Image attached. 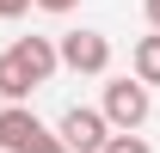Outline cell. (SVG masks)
Instances as JSON below:
<instances>
[{"label":"cell","instance_id":"obj_10","mask_svg":"<svg viewBox=\"0 0 160 153\" xmlns=\"http://www.w3.org/2000/svg\"><path fill=\"white\" fill-rule=\"evenodd\" d=\"M31 6H37V0H0V19H25Z\"/></svg>","mask_w":160,"mask_h":153},{"label":"cell","instance_id":"obj_3","mask_svg":"<svg viewBox=\"0 0 160 153\" xmlns=\"http://www.w3.org/2000/svg\"><path fill=\"white\" fill-rule=\"evenodd\" d=\"M56 49H62V67H68V74H105V67H111V43H105L99 31H68Z\"/></svg>","mask_w":160,"mask_h":153},{"label":"cell","instance_id":"obj_9","mask_svg":"<svg viewBox=\"0 0 160 153\" xmlns=\"http://www.w3.org/2000/svg\"><path fill=\"white\" fill-rule=\"evenodd\" d=\"M25 153H74V147H68L62 135H49V129H43V135H37V141H31V147H25Z\"/></svg>","mask_w":160,"mask_h":153},{"label":"cell","instance_id":"obj_4","mask_svg":"<svg viewBox=\"0 0 160 153\" xmlns=\"http://www.w3.org/2000/svg\"><path fill=\"white\" fill-rule=\"evenodd\" d=\"M12 55H19V67L37 80V86H49V74L62 67V49H56L49 37H19V43H12Z\"/></svg>","mask_w":160,"mask_h":153},{"label":"cell","instance_id":"obj_1","mask_svg":"<svg viewBox=\"0 0 160 153\" xmlns=\"http://www.w3.org/2000/svg\"><path fill=\"white\" fill-rule=\"evenodd\" d=\"M99 110L111 116V129H142L148 110H154V98H148V86L136 74H123V80H105V104Z\"/></svg>","mask_w":160,"mask_h":153},{"label":"cell","instance_id":"obj_8","mask_svg":"<svg viewBox=\"0 0 160 153\" xmlns=\"http://www.w3.org/2000/svg\"><path fill=\"white\" fill-rule=\"evenodd\" d=\"M105 153H154L148 141H142L136 129H111V141H105Z\"/></svg>","mask_w":160,"mask_h":153},{"label":"cell","instance_id":"obj_5","mask_svg":"<svg viewBox=\"0 0 160 153\" xmlns=\"http://www.w3.org/2000/svg\"><path fill=\"white\" fill-rule=\"evenodd\" d=\"M37 135H43V123L25 110V104H6V110H0V147L6 153H25Z\"/></svg>","mask_w":160,"mask_h":153},{"label":"cell","instance_id":"obj_2","mask_svg":"<svg viewBox=\"0 0 160 153\" xmlns=\"http://www.w3.org/2000/svg\"><path fill=\"white\" fill-rule=\"evenodd\" d=\"M56 135H62L74 153H105V141H111V116L92 110V104H74V110H62Z\"/></svg>","mask_w":160,"mask_h":153},{"label":"cell","instance_id":"obj_11","mask_svg":"<svg viewBox=\"0 0 160 153\" xmlns=\"http://www.w3.org/2000/svg\"><path fill=\"white\" fill-rule=\"evenodd\" d=\"M37 6H43V12H74L80 0H37Z\"/></svg>","mask_w":160,"mask_h":153},{"label":"cell","instance_id":"obj_12","mask_svg":"<svg viewBox=\"0 0 160 153\" xmlns=\"http://www.w3.org/2000/svg\"><path fill=\"white\" fill-rule=\"evenodd\" d=\"M148 25H154V31H160V0H148Z\"/></svg>","mask_w":160,"mask_h":153},{"label":"cell","instance_id":"obj_7","mask_svg":"<svg viewBox=\"0 0 160 153\" xmlns=\"http://www.w3.org/2000/svg\"><path fill=\"white\" fill-rule=\"evenodd\" d=\"M129 67H136V80H142V86H160V31H148V37L136 43Z\"/></svg>","mask_w":160,"mask_h":153},{"label":"cell","instance_id":"obj_6","mask_svg":"<svg viewBox=\"0 0 160 153\" xmlns=\"http://www.w3.org/2000/svg\"><path fill=\"white\" fill-rule=\"evenodd\" d=\"M31 92H37V80L25 74V67H19V55L6 49V55H0V98H6V104H25Z\"/></svg>","mask_w":160,"mask_h":153}]
</instances>
